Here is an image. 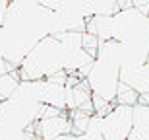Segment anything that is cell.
I'll use <instances>...</instances> for the list:
<instances>
[{"instance_id": "cell-1", "label": "cell", "mask_w": 149, "mask_h": 140, "mask_svg": "<svg viewBox=\"0 0 149 140\" xmlns=\"http://www.w3.org/2000/svg\"><path fill=\"white\" fill-rule=\"evenodd\" d=\"M52 33H56V10L39 0H10L0 27V55L19 68L29 51Z\"/></svg>"}, {"instance_id": "cell-2", "label": "cell", "mask_w": 149, "mask_h": 140, "mask_svg": "<svg viewBox=\"0 0 149 140\" xmlns=\"http://www.w3.org/2000/svg\"><path fill=\"white\" fill-rule=\"evenodd\" d=\"M70 53L68 49L56 35H45L37 45L27 53L19 64V78L22 80H43L49 78L50 74L60 72L68 68L70 61Z\"/></svg>"}, {"instance_id": "cell-3", "label": "cell", "mask_w": 149, "mask_h": 140, "mask_svg": "<svg viewBox=\"0 0 149 140\" xmlns=\"http://www.w3.org/2000/svg\"><path fill=\"white\" fill-rule=\"evenodd\" d=\"M134 129V107L116 103L103 117V138L126 140Z\"/></svg>"}, {"instance_id": "cell-4", "label": "cell", "mask_w": 149, "mask_h": 140, "mask_svg": "<svg viewBox=\"0 0 149 140\" xmlns=\"http://www.w3.org/2000/svg\"><path fill=\"white\" fill-rule=\"evenodd\" d=\"M33 129H35V134H37L39 140H52L56 136L72 132V123H70L68 111H64L60 115H54V117L37 119L33 123Z\"/></svg>"}, {"instance_id": "cell-5", "label": "cell", "mask_w": 149, "mask_h": 140, "mask_svg": "<svg viewBox=\"0 0 149 140\" xmlns=\"http://www.w3.org/2000/svg\"><path fill=\"white\" fill-rule=\"evenodd\" d=\"M81 109V111L93 115V91L89 88L87 80L83 78L76 86H66V111Z\"/></svg>"}, {"instance_id": "cell-6", "label": "cell", "mask_w": 149, "mask_h": 140, "mask_svg": "<svg viewBox=\"0 0 149 140\" xmlns=\"http://www.w3.org/2000/svg\"><path fill=\"white\" fill-rule=\"evenodd\" d=\"M37 86V99L43 105H54L58 109L66 111V86L62 84H54L50 80L43 78V80H35Z\"/></svg>"}, {"instance_id": "cell-7", "label": "cell", "mask_w": 149, "mask_h": 140, "mask_svg": "<svg viewBox=\"0 0 149 140\" xmlns=\"http://www.w3.org/2000/svg\"><path fill=\"white\" fill-rule=\"evenodd\" d=\"M120 82L132 86L138 94L149 91V61L134 66H120Z\"/></svg>"}, {"instance_id": "cell-8", "label": "cell", "mask_w": 149, "mask_h": 140, "mask_svg": "<svg viewBox=\"0 0 149 140\" xmlns=\"http://www.w3.org/2000/svg\"><path fill=\"white\" fill-rule=\"evenodd\" d=\"M19 82H22V78H19V70L17 68H14L10 72L0 74V101L12 97L14 91L17 90Z\"/></svg>"}, {"instance_id": "cell-9", "label": "cell", "mask_w": 149, "mask_h": 140, "mask_svg": "<svg viewBox=\"0 0 149 140\" xmlns=\"http://www.w3.org/2000/svg\"><path fill=\"white\" fill-rule=\"evenodd\" d=\"M138 97H139V94L134 90L132 86L120 82V84H118V90H116L114 103H120V105H132L134 107L136 103H138Z\"/></svg>"}, {"instance_id": "cell-10", "label": "cell", "mask_w": 149, "mask_h": 140, "mask_svg": "<svg viewBox=\"0 0 149 140\" xmlns=\"http://www.w3.org/2000/svg\"><path fill=\"white\" fill-rule=\"evenodd\" d=\"M68 117H70V123H72V132L74 134H81L87 130V125H89V113L81 111V109H72L68 111Z\"/></svg>"}, {"instance_id": "cell-11", "label": "cell", "mask_w": 149, "mask_h": 140, "mask_svg": "<svg viewBox=\"0 0 149 140\" xmlns=\"http://www.w3.org/2000/svg\"><path fill=\"white\" fill-rule=\"evenodd\" d=\"M99 45H101V39L97 37V35L89 33V31H83V37H81V47L83 51L87 53L89 56H97V53H99Z\"/></svg>"}, {"instance_id": "cell-12", "label": "cell", "mask_w": 149, "mask_h": 140, "mask_svg": "<svg viewBox=\"0 0 149 140\" xmlns=\"http://www.w3.org/2000/svg\"><path fill=\"white\" fill-rule=\"evenodd\" d=\"M134 125L149 127V105H134Z\"/></svg>"}, {"instance_id": "cell-13", "label": "cell", "mask_w": 149, "mask_h": 140, "mask_svg": "<svg viewBox=\"0 0 149 140\" xmlns=\"http://www.w3.org/2000/svg\"><path fill=\"white\" fill-rule=\"evenodd\" d=\"M87 134H95V136H103V117L93 113L91 117H89V125H87V130H85Z\"/></svg>"}, {"instance_id": "cell-14", "label": "cell", "mask_w": 149, "mask_h": 140, "mask_svg": "<svg viewBox=\"0 0 149 140\" xmlns=\"http://www.w3.org/2000/svg\"><path fill=\"white\" fill-rule=\"evenodd\" d=\"M126 140H149V127H141V125H134L132 132L128 134Z\"/></svg>"}, {"instance_id": "cell-15", "label": "cell", "mask_w": 149, "mask_h": 140, "mask_svg": "<svg viewBox=\"0 0 149 140\" xmlns=\"http://www.w3.org/2000/svg\"><path fill=\"white\" fill-rule=\"evenodd\" d=\"M14 68H16V66H12L10 62H8V61L4 58V56L0 55V74H4V72H10V70H14Z\"/></svg>"}, {"instance_id": "cell-16", "label": "cell", "mask_w": 149, "mask_h": 140, "mask_svg": "<svg viewBox=\"0 0 149 140\" xmlns=\"http://www.w3.org/2000/svg\"><path fill=\"white\" fill-rule=\"evenodd\" d=\"M52 140H77V134H74V132H68V134L56 136V138H52Z\"/></svg>"}, {"instance_id": "cell-17", "label": "cell", "mask_w": 149, "mask_h": 140, "mask_svg": "<svg viewBox=\"0 0 149 140\" xmlns=\"http://www.w3.org/2000/svg\"><path fill=\"white\" fill-rule=\"evenodd\" d=\"M138 103H139V105H149V91H147V94H139Z\"/></svg>"}]
</instances>
